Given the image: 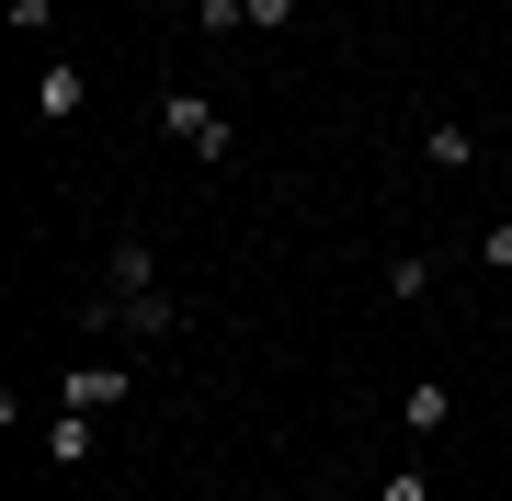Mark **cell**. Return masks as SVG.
Returning a JSON list of instances; mask_svg holds the SVG:
<instances>
[{"mask_svg": "<svg viewBox=\"0 0 512 501\" xmlns=\"http://www.w3.org/2000/svg\"><path fill=\"white\" fill-rule=\"evenodd\" d=\"M80 319H92V331H148V342H160V331H183V308L160 297V274H148V285H114V274H103V297L80 308Z\"/></svg>", "mask_w": 512, "mask_h": 501, "instance_id": "1", "label": "cell"}, {"mask_svg": "<svg viewBox=\"0 0 512 501\" xmlns=\"http://www.w3.org/2000/svg\"><path fill=\"white\" fill-rule=\"evenodd\" d=\"M160 126H171V137H183V149H194V160H228V149H239V137H228V114H217V103H205V92H160Z\"/></svg>", "mask_w": 512, "mask_h": 501, "instance_id": "2", "label": "cell"}, {"mask_svg": "<svg viewBox=\"0 0 512 501\" xmlns=\"http://www.w3.org/2000/svg\"><path fill=\"white\" fill-rule=\"evenodd\" d=\"M80 103H92V80H80L69 57H46V69H35V114H46V126H80Z\"/></svg>", "mask_w": 512, "mask_h": 501, "instance_id": "3", "label": "cell"}, {"mask_svg": "<svg viewBox=\"0 0 512 501\" xmlns=\"http://www.w3.org/2000/svg\"><path fill=\"white\" fill-rule=\"evenodd\" d=\"M103 410H57V422H46V467H92V445H103Z\"/></svg>", "mask_w": 512, "mask_h": 501, "instance_id": "4", "label": "cell"}, {"mask_svg": "<svg viewBox=\"0 0 512 501\" xmlns=\"http://www.w3.org/2000/svg\"><path fill=\"white\" fill-rule=\"evenodd\" d=\"M69 410H126V365H69Z\"/></svg>", "mask_w": 512, "mask_h": 501, "instance_id": "5", "label": "cell"}, {"mask_svg": "<svg viewBox=\"0 0 512 501\" xmlns=\"http://www.w3.org/2000/svg\"><path fill=\"white\" fill-rule=\"evenodd\" d=\"M421 160H433V171H467V160H478V137L456 126V114H433V126H421Z\"/></svg>", "mask_w": 512, "mask_h": 501, "instance_id": "6", "label": "cell"}, {"mask_svg": "<svg viewBox=\"0 0 512 501\" xmlns=\"http://www.w3.org/2000/svg\"><path fill=\"white\" fill-rule=\"evenodd\" d=\"M399 422H410V433H444V422H456V388H444V376H421V388L399 399Z\"/></svg>", "mask_w": 512, "mask_h": 501, "instance_id": "7", "label": "cell"}, {"mask_svg": "<svg viewBox=\"0 0 512 501\" xmlns=\"http://www.w3.org/2000/svg\"><path fill=\"white\" fill-rule=\"evenodd\" d=\"M421 297H433V262L399 251V262H387V308H421Z\"/></svg>", "mask_w": 512, "mask_h": 501, "instance_id": "8", "label": "cell"}, {"mask_svg": "<svg viewBox=\"0 0 512 501\" xmlns=\"http://www.w3.org/2000/svg\"><path fill=\"white\" fill-rule=\"evenodd\" d=\"M205 12V35H251V0H194Z\"/></svg>", "mask_w": 512, "mask_h": 501, "instance_id": "9", "label": "cell"}, {"mask_svg": "<svg viewBox=\"0 0 512 501\" xmlns=\"http://www.w3.org/2000/svg\"><path fill=\"white\" fill-rule=\"evenodd\" d=\"M478 274H512V217H501V228H478Z\"/></svg>", "mask_w": 512, "mask_h": 501, "instance_id": "10", "label": "cell"}, {"mask_svg": "<svg viewBox=\"0 0 512 501\" xmlns=\"http://www.w3.org/2000/svg\"><path fill=\"white\" fill-rule=\"evenodd\" d=\"M376 501H433V479H421V467H387V490Z\"/></svg>", "mask_w": 512, "mask_h": 501, "instance_id": "11", "label": "cell"}, {"mask_svg": "<svg viewBox=\"0 0 512 501\" xmlns=\"http://www.w3.org/2000/svg\"><path fill=\"white\" fill-rule=\"evenodd\" d=\"M296 23V0H251V35H285Z\"/></svg>", "mask_w": 512, "mask_h": 501, "instance_id": "12", "label": "cell"}, {"mask_svg": "<svg viewBox=\"0 0 512 501\" xmlns=\"http://www.w3.org/2000/svg\"><path fill=\"white\" fill-rule=\"evenodd\" d=\"M319 501H342V490H319Z\"/></svg>", "mask_w": 512, "mask_h": 501, "instance_id": "13", "label": "cell"}]
</instances>
